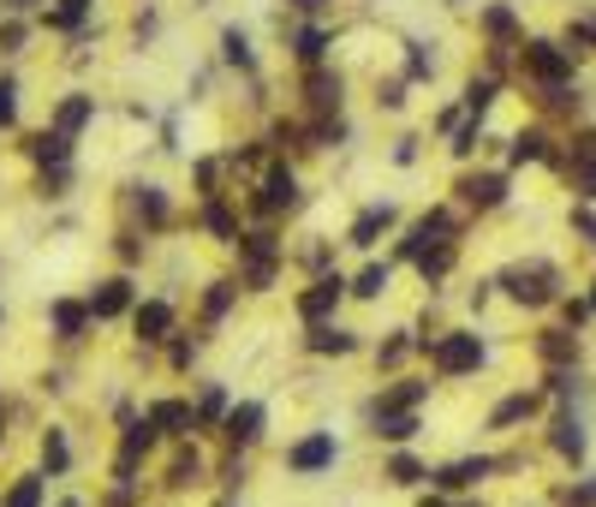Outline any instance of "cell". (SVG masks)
Listing matches in <instances>:
<instances>
[{"label":"cell","mask_w":596,"mask_h":507,"mask_svg":"<svg viewBox=\"0 0 596 507\" xmlns=\"http://www.w3.org/2000/svg\"><path fill=\"white\" fill-rule=\"evenodd\" d=\"M382 287H388V269H382V263H370V269L358 275V287H352V293H358V299H376Z\"/></svg>","instance_id":"obj_33"},{"label":"cell","mask_w":596,"mask_h":507,"mask_svg":"<svg viewBox=\"0 0 596 507\" xmlns=\"http://www.w3.org/2000/svg\"><path fill=\"white\" fill-rule=\"evenodd\" d=\"M84 304H54V328H60V340H78L84 335Z\"/></svg>","instance_id":"obj_22"},{"label":"cell","mask_w":596,"mask_h":507,"mask_svg":"<svg viewBox=\"0 0 596 507\" xmlns=\"http://www.w3.org/2000/svg\"><path fill=\"white\" fill-rule=\"evenodd\" d=\"M489 101H496V84H489V79H472V84H465V108H472L477 120H484Z\"/></svg>","instance_id":"obj_30"},{"label":"cell","mask_w":596,"mask_h":507,"mask_svg":"<svg viewBox=\"0 0 596 507\" xmlns=\"http://www.w3.org/2000/svg\"><path fill=\"white\" fill-rule=\"evenodd\" d=\"M293 7H299V12H316V7H323V0H293Z\"/></svg>","instance_id":"obj_47"},{"label":"cell","mask_w":596,"mask_h":507,"mask_svg":"<svg viewBox=\"0 0 596 507\" xmlns=\"http://www.w3.org/2000/svg\"><path fill=\"white\" fill-rule=\"evenodd\" d=\"M132 304V281H101L90 293V316H120Z\"/></svg>","instance_id":"obj_14"},{"label":"cell","mask_w":596,"mask_h":507,"mask_svg":"<svg viewBox=\"0 0 596 507\" xmlns=\"http://www.w3.org/2000/svg\"><path fill=\"white\" fill-rule=\"evenodd\" d=\"M501 287H507V299L531 304V311L561 299V275H555L549 263H513V269H501Z\"/></svg>","instance_id":"obj_1"},{"label":"cell","mask_w":596,"mask_h":507,"mask_svg":"<svg viewBox=\"0 0 596 507\" xmlns=\"http://www.w3.org/2000/svg\"><path fill=\"white\" fill-rule=\"evenodd\" d=\"M549 448L561 454V460H573V466H585V454H591V436H585V424H579L573 412H561L549 424Z\"/></svg>","instance_id":"obj_4"},{"label":"cell","mask_w":596,"mask_h":507,"mask_svg":"<svg viewBox=\"0 0 596 507\" xmlns=\"http://www.w3.org/2000/svg\"><path fill=\"white\" fill-rule=\"evenodd\" d=\"M460 197L472 203V209H496V203L507 197V180H501V173H465Z\"/></svg>","instance_id":"obj_8"},{"label":"cell","mask_w":596,"mask_h":507,"mask_svg":"<svg viewBox=\"0 0 596 507\" xmlns=\"http://www.w3.org/2000/svg\"><path fill=\"white\" fill-rule=\"evenodd\" d=\"M484 364V340L477 335H441L436 340V371L441 376H465V371H477Z\"/></svg>","instance_id":"obj_3"},{"label":"cell","mask_w":596,"mask_h":507,"mask_svg":"<svg viewBox=\"0 0 596 507\" xmlns=\"http://www.w3.org/2000/svg\"><path fill=\"white\" fill-rule=\"evenodd\" d=\"M66 132H42V137H31V156L36 161H66Z\"/></svg>","instance_id":"obj_23"},{"label":"cell","mask_w":596,"mask_h":507,"mask_svg":"<svg viewBox=\"0 0 596 507\" xmlns=\"http://www.w3.org/2000/svg\"><path fill=\"white\" fill-rule=\"evenodd\" d=\"M84 7H90V0H60V19H54V24H78Z\"/></svg>","instance_id":"obj_45"},{"label":"cell","mask_w":596,"mask_h":507,"mask_svg":"<svg viewBox=\"0 0 596 507\" xmlns=\"http://www.w3.org/2000/svg\"><path fill=\"white\" fill-rule=\"evenodd\" d=\"M221 48H227V60H233V67H251V43H245V31H227V36H221Z\"/></svg>","instance_id":"obj_36"},{"label":"cell","mask_w":596,"mask_h":507,"mask_svg":"<svg viewBox=\"0 0 596 507\" xmlns=\"http://www.w3.org/2000/svg\"><path fill=\"white\" fill-rule=\"evenodd\" d=\"M203 221H209V233H221V239H233V215L221 209V203H209V209H203Z\"/></svg>","instance_id":"obj_41"},{"label":"cell","mask_w":596,"mask_h":507,"mask_svg":"<svg viewBox=\"0 0 596 507\" xmlns=\"http://www.w3.org/2000/svg\"><path fill=\"white\" fill-rule=\"evenodd\" d=\"M507 161H513V168H525V161H549V137H543V132H519L513 149H507Z\"/></svg>","instance_id":"obj_16"},{"label":"cell","mask_w":596,"mask_h":507,"mask_svg":"<svg viewBox=\"0 0 596 507\" xmlns=\"http://www.w3.org/2000/svg\"><path fill=\"white\" fill-rule=\"evenodd\" d=\"M573 227H579V233H585V245H596V215L585 209V203H579V209H573Z\"/></svg>","instance_id":"obj_44"},{"label":"cell","mask_w":596,"mask_h":507,"mask_svg":"<svg viewBox=\"0 0 596 507\" xmlns=\"http://www.w3.org/2000/svg\"><path fill=\"white\" fill-rule=\"evenodd\" d=\"M221 406H227V400H221V388H203V418H215Z\"/></svg>","instance_id":"obj_46"},{"label":"cell","mask_w":596,"mask_h":507,"mask_svg":"<svg viewBox=\"0 0 596 507\" xmlns=\"http://www.w3.org/2000/svg\"><path fill=\"white\" fill-rule=\"evenodd\" d=\"M537 412V395H507L496 412H489V430H507V424H519V418H531Z\"/></svg>","instance_id":"obj_17"},{"label":"cell","mask_w":596,"mask_h":507,"mask_svg":"<svg viewBox=\"0 0 596 507\" xmlns=\"http://www.w3.org/2000/svg\"><path fill=\"white\" fill-rule=\"evenodd\" d=\"M417 400H424V383H400V388H388V395H382L376 418H388V412H412Z\"/></svg>","instance_id":"obj_20"},{"label":"cell","mask_w":596,"mask_h":507,"mask_svg":"<svg viewBox=\"0 0 596 507\" xmlns=\"http://www.w3.org/2000/svg\"><path fill=\"white\" fill-rule=\"evenodd\" d=\"M42 466H48V472H66V436H60V430H48V436H42Z\"/></svg>","instance_id":"obj_29"},{"label":"cell","mask_w":596,"mask_h":507,"mask_svg":"<svg viewBox=\"0 0 596 507\" xmlns=\"http://www.w3.org/2000/svg\"><path fill=\"white\" fill-rule=\"evenodd\" d=\"M561 507H596V478H579L573 490H561Z\"/></svg>","instance_id":"obj_35"},{"label":"cell","mask_w":596,"mask_h":507,"mask_svg":"<svg viewBox=\"0 0 596 507\" xmlns=\"http://www.w3.org/2000/svg\"><path fill=\"white\" fill-rule=\"evenodd\" d=\"M417 507H448V502H417Z\"/></svg>","instance_id":"obj_48"},{"label":"cell","mask_w":596,"mask_h":507,"mask_svg":"<svg viewBox=\"0 0 596 507\" xmlns=\"http://www.w3.org/2000/svg\"><path fill=\"white\" fill-rule=\"evenodd\" d=\"M484 31H489V36H513V31H519L513 7H489V12H484Z\"/></svg>","instance_id":"obj_32"},{"label":"cell","mask_w":596,"mask_h":507,"mask_svg":"<svg viewBox=\"0 0 596 507\" xmlns=\"http://www.w3.org/2000/svg\"><path fill=\"white\" fill-rule=\"evenodd\" d=\"M335 460V436H304L293 454H287V466L293 472H323V466Z\"/></svg>","instance_id":"obj_9"},{"label":"cell","mask_w":596,"mask_h":507,"mask_svg":"<svg viewBox=\"0 0 596 507\" xmlns=\"http://www.w3.org/2000/svg\"><path fill=\"white\" fill-rule=\"evenodd\" d=\"M245 257H251L245 281H251V287H269V281H275V245H269V233H251V239H245Z\"/></svg>","instance_id":"obj_10"},{"label":"cell","mask_w":596,"mask_h":507,"mask_svg":"<svg viewBox=\"0 0 596 507\" xmlns=\"http://www.w3.org/2000/svg\"><path fill=\"white\" fill-rule=\"evenodd\" d=\"M388 221H394V209H388V203H382V209H364L358 221H352V245H376V233H382Z\"/></svg>","instance_id":"obj_19"},{"label":"cell","mask_w":596,"mask_h":507,"mask_svg":"<svg viewBox=\"0 0 596 507\" xmlns=\"http://www.w3.org/2000/svg\"><path fill=\"white\" fill-rule=\"evenodd\" d=\"M0 424H7V412H0Z\"/></svg>","instance_id":"obj_49"},{"label":"cell","mask_w":596,"mask_h":507,"mask_svg":"<svg viewBox=\"0 0 596 507\" xmlns=\"http://www.w3.org/2000/svg\"><path fill=\"white\" fill-rule=\"evenodd\" d=\"M436 245H453V215L429 209L424 221L412 227V239H405V257H424V251H436Z\"/></svg>","instance_id":"obj_5"},{"label":"cell","mask_w":596,"mask_h":507,"mask_svg":"<svg viewBox=\"0 0 596 507\" xmlns=\"http://www.w3.org/2000/svg\"><path fill=\"white\" fill-rule=\"evenodd\" d=\"M311 101H316V108H340V79L316 72V79H311Z\"/></svg>","instance_id":"obj_28"},{"label":"cell","mask_w":596,"mask_h":507,"mask_svg":"<svg viewBox=\"0 0 596 507\" xmlns=\"http://www.w3.org/2000/svg\"><path fill=\"white\" fill-rule=\"evenodd\" d=\"M12 108H19V84H12V79H0V125L12 120Z\"/></svg>","instance_id":"obj_42"},{"label":"cell","mask_w":596,"mask_h":507,"mask_svg":"<svg viewBox=\"0 0 596 507\" xmlns=\"http://www.w3.org/2000/svg\"><path fill=\"white\" fill-rule=\"evenodd\" d=\"M263 436V406H233V412H227V442H233V448H245V442H257Z\"/></svg>","instance_id":"obj_11"},{"label":"cell","mask_w":596,"mask_h":507,"mask_svg":"<svg viewBox=\"0 0 596 507\" xmlns=\"http://www.w3.org/2000/svg\"><path fill=\"white\" fill-rule=\"evenodd\" d=\"M293 203H299L293 173H287V168H269V180H263V209H269V215H281V209H293Z\"/></svg>","instance_id":"obj_13"},{"label":"cell","mask_w":596,"mask_h":507,"mask_svg":"<svg viewBox=\"0 0 596 507\" xmlns=\"http://www.w3.org/2000/svg\"><path fill=\"white\" fill-rule=\"evenodd\" d=\"M388 478H394V484H417V478H424V466H417L412 454H394V466H388Z\"/></svg>","instance_id":"obj_37"},{"label":"cell","mask_w":596,"mask_h":507,"mask_svg":"<svg viewBox=\"0 0 596 507\" xmlns=\"http://www.w3.org/2000/svg\"><path fill=\"white\" fill-rule=\"evenodd\" d=\"M227 304H233V281H215L209 299H203V316L215 323V316H227Z\"/></svg>","instance_id":"obj_31"},{"label":"cell","mask_w":596,"mask_h":507,"mask_svg":"<svg viewBox=\"0 0 596 507\" xmlns=\"http://www.w3.org/2000/svg\"><path fill=\"white\" fill-rule=\"evenodd\" d=\"M323 48H328L323 31H299V60H323Z\"/></svg>","instance_id":"obj_40"},{"label":"cell","mask_w":596,"mask_h":507,"mask_svg":"<svg viewBox=\"0 0 596 507\" xmlns=\"http://www.w3.org/2000/svg\"><path fill=\"white\" fill-rule=\"evenodd\" d=\"M203 472V460H197V448L192 454H180V460H173V472H168V484H192V478Z\"/></svg>","instance_id":"obj_38"},{"label":"cell","mask_w":596,"mask_h":507,"mask_svg":"<svg viewBox=\"0 0 596 507\" xmlns=\"http://www.w3.org/2000/svg\"><path fill=\"white\" fill-rule=\"evenodd\" d=\"M537 352L555 364V371H573V364H579V340H573V328H543V335H537Z\"/></svg>","instance_id":"obj_7"},{"label":"cell","mask_w":596,"mask_h":507,"mask_svg":"<svg viewBox=\"0 0 596 507\" xmlns=\"http://www.w3.org/2000/svg\"><path fill=\"white\" fill-rule=\"evenodd\" d=\"M137 203H144V215H149V221H168V197H161L156 185H144V192H137Z\"/></svg>","instance_id":"obj_39"},{"label":"cell","mask_w":596,"mask_h":507,"mask_svg":"<svg viewBox=\"0 0 596 507\" xmlns=\"http://www.w3.org/2000/svg\"><path fill=\"white\" fill-rule=\"evenodd\" d=\"M417 430V418L412 412H388V418H376V436H388V442H405Z\"/></svg>","instance_id":"obj_24"},{"label":"cell","mask_w":596,"mask_h":507,"mask_svg":"<svg viewBox=\"0 0 596 507\" xmlns=\"http://www.w3.org/2000/svg\"><path fill=\"white\" fill-rule=\"evenodd\" d=\"M84 120H90V96H66V101H60V132H78Z\"/></svg>","instance_id":"obj_25"},{"label":"cell","mask_w":596,"mask_h":507,"mask_svg":"<svg viewBox=\"0 0 596 507\" xmlns=\"http://www.w3.org/2000/svg\"><path fill=\"white\" fill-rule=\"evenodd\" d=\"M7 507H42V478H19L12 496H7Z\"/></svg>","instance_id":"obj_27"},{"label":"cell","mask_w":596,"mask_h":507,"mask_svg":"<svg viewBox=\"0 0 596 507\" xmlns=\"http://www.w3.org/2000/svg\"><path fill=\"white\" fill-rule=\"evenodd\" d=\"M311 352H352V335H346V328H316Z\"/></svg>","instance_id":"obj_26"},{"label":"cell","mask_w":596,"mask_h":507,"mask_svg":"<svg viewBox=\"0 0 596 507\" xmlns=\"http://www.w3.org/2000/svg\"><path fill=\"white\" fill-rule=\"evenodd\" d=\"M340 293H346V281H340V275H323V281L299 299V316H304V323H323V316L340 304Z\"/></svg>","instance_id":"obj_6"},{"label":"cell","mask_w":596,"mask_h":507,"mask_svg":"<svg viewBox=\"0 0 596 507\" xmlns=\"http://www.w3.org/2000/svg\"><path fill=\"white\" fill-rule=\"evenodd\" d=\"M168 328H173V311H168L161 299H149L144 311H137V335H144V340H161Z\"/></svg>","instance_id":"obj_18"},{"label":"cell","mask_w":596,"mask_h":507,"mask_svg":"<svg viewBox=\"0 0 596 507\" xmlns=\"http://www.w3.org/2000/svg\"><path fill=\"white\" fill-rule=\"evenodd\" d=\"M561 316H567V323H585V316H591V299H561Z\"/></svg>","instance_id":"obj_43"},{"label":"cell","mask_w":596,"mask_h":507,"mask_svg":"<svg viewBox=\"0 0 596 507\" xmlns=\"http://www.w3.org/2000/svg\"><path fill=\"white\" fill-rule=\"evenodd\" d=\"M561 173H567V185H573L585 203H596V156H573V161H561Z\"/></svg>","instance_id":"obj_15"},{"label":"cell","mask_w":596,"mask_h":507,"mask_svg":"<svg viewBox=\"0 0 596 507\" xmlns=\"http://www.w3.org/2000/svg\"><path fill=\"white\" fill-rule=\"evenodd\" d=\"M489 472H496V460H484V454H477V460H453V466H441L436 484H441V490H465V484H477V478H489Z\"/></svg>","instance_id":"obj_12"},{"label":"cell","mask_w":596,"mask_h":507,"mask_svg":"<svg viewBox=\"0 0 596 507\" xmlns=\"http://www.w3.org/2000/svg\"><path fill=\"white\" fill-rule=\"evenodd\" d=\"M519 60H525V72L543 84V90H561V84L573 79V48L549 43V36H531V43L519 48Z\"/></svg>","instance_id":"obj_2"},{"label":"cell","mask_w":596,"mask_h":507,"mask_svg":"<svg viewBox=\"0 0 596 507\" xmlns=\"http://www.w3.org/2000/svg\"><path fill=\"white\" fill-rule=\"evenodd\" d=\"M149 424H156V430H185V424H192V406H185V400H161L156 412H149Z\"/></svg>","instance_id":"obj_21"},{"label":"cell","mask_w":596,"mask_h":507,"mask_svg":"<svg viewBox=\"0 0 596 507\" xmlns=\"http://www.w3.org/2000/svg\"><path fill=\"white\" fill-rule=\"evenodd\" d=\"M417 269H424V275H448V269H453V245L424 251V257H417Z\"/></svg>","instance_id":"obj_34"}]
</instances>
